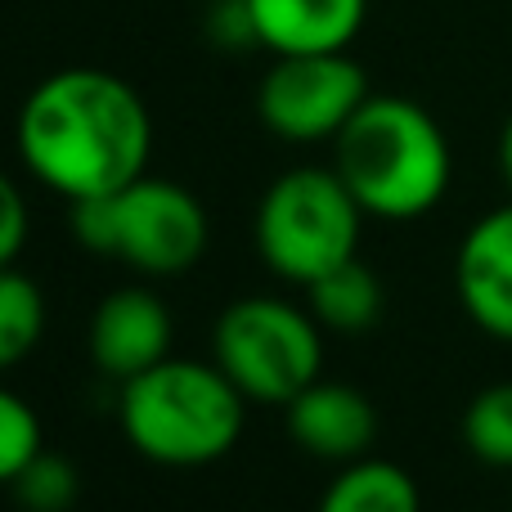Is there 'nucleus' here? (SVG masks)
<instances>
[{
	"label": "nucleus",
	"instance_id": "10",
	"mask_svg": "<svg viewBox=\"0 0 512 512\" xmlns=\"http://www.w3.org/2000/svg\"><path fill=\"white\" fill-rule=\"evenodd\" d=\"M454 288L468 319L495 342H512V203L472 221L454 252Z\"/></svg>",
	"mask_w": 512,
	"mask_h": 512
},
{
	"label": "nucleus",
	"instance_id": "3",
	"mask_svg": "<svg viewBox=\"0 0 512 512\" xmlns=\"http://www.w3.org/2000/svg\"><path fill=\"white\" fill-rule=\"evenodd\" d=\"M117 423L140 459L162 468H203L239 445L248 423V396L221 373V364L167 355L162 364L122 382Z\"/></svg>",
	"mask_w": 512,
	"mask_h": 512
},
{
	"label": "nucleus",
	"instance_id": "19",
	"mask_svg": "<svg viewBox=\"0 0 512 512\" xmlns=\"http://www.w3.org/2000/svg\"><path fill=\"white\" fill-rule=\"evenodd\" d=\"M499 171H504V185L512 194V113H508L504 131H499Z\"/></svg>",
	"mask_w": 512,
	"mask_h": 512
},
{
	"label": "nucleus",
	"instance_id": "5",
	"mask_svg": "<svg viewBox=\"0 0 512 512\" xmlns=\"http://www.w3.org/2000/svg\"><path fill=\"white\" fill-rule=\"evenodd\" d=\"M364 207L333 167H292L256 203V252L288 283H315L333 265L360 256Z\"/></svg>",
	"mask_w": 512,
	"mask_h": 512
},
{
	"label": "nucleus",
	"instance_id": "13",
	"mask_svg": "<svg viewBox=\"0 0 512 512\" xmlns=\"http://www.w3.org/2000/svg\"><path fill=\"white\" fill-rule=\"evenodd\" d=\"M315 512H423V495L400 463L364 454L355 463H342Z\"/></svg>",
	"mask_w": 512,
	"mask_h": 512
},
{
	"label": "nucleus",
	"instance_id": "11",
	"mask_svg": "<svg viewBox=\"0 0 512 512\" xmlns=\"http://www.w3.org/2000/svg\"><path fill=\"white\" fill-rule=\"evenodd\" d=\"M252 41L270 54H333L351 50L369 0H243Z\"/></svg>",
	"mask_w": 512,
	"mask_h": 512
},
{
	"label": "nucleus",
	"instance_id": "1",
	"mask_svg": "<svg viewBox=\"0 0 512 512\" xmlns=\"http://www.w3.org/2000/svg\"><path fill=\"white\" fill-rule=\"evenodd\" d=\"M23 167L50 194L81 203L149 171L153 117L140 90L104 68H63L27 90L14 122Z\"/></svg>",
	"mask_w": 512,
	"mask_h": 512
},
{
	"label": "nucleus",
	"instance_id": "17",
	"mask_svg": "<svg viewBox=\"0 0 512 512\" xmlns=\"http://www.w3.org/2000/svg\"><path fill=\"white\" fill-rule=\"evenodd\" d=\"M41 450H45V432L36 409L18 391L0 387V486H9Z\"/></svg>",
	"mask_w": 512,
	"mask_h": 512
},
{
	"label": "nucleus",
	"instance_id": "9",
	"mask_svg": "<svg viewBox=\"0 0 512 512\" xmlns=\"http://www.w3.org/2000/svg\"><path fill=\"white\" fill-rule=\"evenodd\" d=\"M283 423L301 454L324 463H355L378 441V409L351 382L315 378L283 405Z\"/></svg>",
	"mask_w": 512,
	"mask_h": 512
},
{
	"label": "nucleus",
	"instance_id": "14",
	"mask_svg": "<svg viewBox=\"0 0 512 512\" xmlns=\"http://www.w3.org/2000/svg\"><path fill=\"white\" fill-rule=\"evenodd\" d=\"M45 337V292L18 265H0V373L41 346Z\"/></svg>",
	"mask_w": 512,
	"mask_h": 512
},
{
	"label": "nucleus",
	"instance_id": "8",
	"mask_svg": "<svg viewBox=\"0 0 512 512\" xmlns=\"http://www.w3.org/2000/svg\"><path fill=\"white\" fill-rule=\"evenodd\" d=\"M171 337H176V324H171L167 301L144 283H126V288H113L95 306L86 346L99 373L126 382L167 360Z\"/></svg>",
	"mask_w": 512,
	"mask_h": 512
},
{
	"label": "nucleus",
	"instance_id": "16",
	"mask_svg": "<svg viewBox=\"0 0 512 512\" xmlns=\"http://www.w3.org/2000/svg\"><path fill=\"white\" fill-rule=\"evenodd\" d=\"M77 490H81L77 468L50 450H41L14 481H9V495H14L18 508H27V512H68L77 504Z\"/></svg>",
	"mask_w": 512,
	"mask_h": 512
},
{
	"label": "nucleus",
	"instance_id": "18",
	"mask_svg": "<svg viewBox=\"0 0 512 512\" xmlns=\"http://www.w3.org/2000/svg\"><path fill=\"white\" fill-rule=\"evenodd\" d=\"M27 230H32V212H27L23 189L0 171V265L18 261V252H23V243H27Z\"/></svg>",
	"mask_w": 512,
	"mask_h": 512
},
{
	"label": "nucleus",
	"instance_id": "15",
	"mask_svg": "<svg viewBox=\"0 0 512 512\" xmlns=\"http://www.w3.org/2000/svg\"><path fill=\"white\" fill-rule=\"evenodd\" d=\"M463 445L486 468L512 472V382H490L468 400L459 418Z\"/></svg>",
	"mask_w": 512,
	"mask_h": 512
},
{
	"label": "nucleus",
	"instance_id": "4",
	"mask_svg": "<svg viewBox=\"0 0 512 512\" xmlns=\"http://www.w3.org/2000/svg\"><path fill=\"white\" fill-rule=\"evenodd\" d=\"M72 234L86 252L113 256L144 279H176L203 261L212 221L185 185L144 171L113 194L72 203Z\"/></svg>",
	"mask_w": 512,
	"mask_h": 512
},
{
	"label": "nucleus",
	"instance_id": "6",
	"mask_svg": "<svg viewBox=\"0 0 512 512\" xmlns=\"http://www.w3.org/2000/svg\"><path fill=\"white\" fill-rule=\"evenodd\" d=\"M212 360L248 405H288L324 369V328L283 297H239L216 319Z\"/></svg>",
	"mask_w": 512,
	"mask_h": 512
},
{
	"label": "nucleus",
	"instance_id": "12",
	"mask_svg": "<svg viewBox=\"0 0 512 512\" xmlns=\"http://www.w3.org/2000/svg\"><path fill=\"white\" fill-rule=\"evenodd\" d=\"M306 310L319 319L324 333H364L382 315V279L369 261L351 256L319 274L315 283H306Z\"/></svg>",
	"mask_w": 512,
	"mask_h": 512
},
{
	"label": "nucleus",
	"instance_id": "7",
	"mask_svg": "<svg viewBox=\"0 0 512 512\" xmlns=\"http://www.w3.org/2000/svg\"><path fill=\"white\" fill-rule=\"evenodd\" d=\"M369 95V77L346 50L274 54L256 86V117L288 144H333Z\"/></svg>",
	"mask_w": 512,
	"mask_h": 512
},
{
	"label": "nucleus",
	"instance_id": "2",
	"mask_svg": "<svg viewBox=\"0 0 512 512\" xmlns=\"http://www.w3.org/2000/svg\"><path fill=\"white\" fill-rule=\"evenodd\" d=\"M333 171L364 216L418 221L436 212L454 162L441 122L405 95H369L333 140Z\"/></svg>",
	"mask_w": 512,
	"mask_h": 512
}]
</instances>
